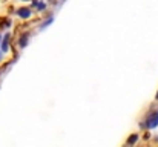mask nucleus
<instances>
[{"label": "nucleus", "mask_w": 158, "mask_h": 147, "mask_svg": "<svg viewBox=\"0 0 158 147\" xmlns=\"http://www.w3.org/2000/svg\"><path fill=\"white\" fill-rule=\"evenodd\" d=\"M158 126V112L154 110V112H149L148 116L140 123V127L141 129H154Z\"/></svg>", "instance_id": "nucleus-1"}, {"label": "nucleus", "mask_w": 158, "mask_h": 147, "mask_svg": "<svg viewBox=\"0 0 158 147\" xmlns=\"http://www.w3.org/2000/svg\"><path fill=\"white\" fill-rule=\"evenodd\" d=\"M9 45H11V34H5L2 37V43H0V51L2 54H6L9 51Z\"/></svg>", "instance_id": "nucleus-2"}, {"label": "nucleus", "mask_w": 158, "mask_h": 147, "mask_svg": "<svg viewBox=\"0 0 158 147\" xmlns=\"http://www.w3.org/2000/svg\"><path fill=\"white\" fill-rule=\"evenodd\" d=\"M17 14L22 18H29L32 15V11H31V8H20V9H17Z\"/></svg>", "instance_id": "nucleus-3"}, {"label": "nucleus", "mask_w": 158, "mask_h": 147, "mask_svg": "<svg viewBox=\"0 0 158 147\" xmlns=\"http://www.w3.org/2000/svg\"><path fill=\"white\" fill-rule=\"evenodd\" d=\"M28 43H29V34H22L20 39H19V46L20 48H25Z\"/></svg>", "instance_id": "nucleus-4"}, {"label": "nucleus", "mask_w": 158, "mask_h": 147, "mask_svg": "<svg viewBox=\"0 0 158 147\" xmlns=\"http://www.w3.org/2000/svg\"><path fill=\"white\" fill-rule=\"evenodd\" d=\"M137 141H138V135H137V133H134V135H131V137L127 138V141H126V147L134 146V144H135Z\"/></svg>", "instance_id": "nucleus-5"}, {"label": "nucleus", "mask_w": 158, "mask_h": 147, "mask_svg": "<svg viewBox=\"0 0 158 147\" xmlns=\"http://www.w3.org/2000/svg\"><path fill=\"white\" fill-rule=\"evenodd\" d=\"M31 6H35L39 11H43V9H46V3H40V2H32V5Z\"/></svg>", "instance_id": "nucleus-6"}, {"label": "nucleus", "mask_w": 158, "mask_h": 147, "mask_svg": "<svg viewBox=\"0 0 158 147\" xmlns=\"http://www.w3.org/2000/svg\"><path fill=\"white\" fill-rule=\"evenodd\" d=\"M52 20H54V15H49V17H48V20H45V22H43V25L40 26V29H45L46 26H49V25L52 23Z\"/></svg>", "instance_id": "nucleus-7"}, {"label": "nucleus", "mask_w": 158, "mask_h": 147, "mask_svg": "<svg viewBox=\"0 0 158 147\" xmlns=\"http://www.w3.org/2000/svg\"><path fill=\"white\" fill-rule=\"evenodd\" d=\"M0 43H2V35H0ZM2 58H3V54H2V51H0V61H2Z\"/></svg>", "instance_id": "nucleus-8"}, {"label": "nucleus", "mask_w": 158, "mask_h": 147, "mask_svg": "<svg viewBox=\"0 0 158 147\" xmlns=\"http://www.w3.org/2000/svg\"><path fill=\"white\" fill-rule=\"evenodd\" d=\"M157 100H158V94H157Z\"/></svg>", "instance_id": "nucleus-9"}]
</instances>
